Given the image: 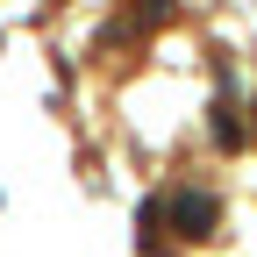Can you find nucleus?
Segmentation results:
<instances>
[{
  "mask_svg": "<svg viewBox=\"0 0 257 257\" xmlns=\"http://www.w3.org/2000/svg\"><path fill=\"white\" fill-rule=\"evenodd\" d=\"M172 221H179L186 236H207L214 229V193H179V200H172Z\"/></svg>",
  "mask_w": 257,
  "mask_h": 257,
  "instance_id": "obj_1",
  "label": "nucleus"
}]
</instances>
